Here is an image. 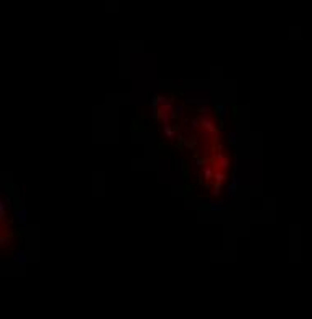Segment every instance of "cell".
Returning <instances> with one entry per match:
<instances>
[{
  "label": "cell",
  "instance_id": "6da1fadb",
  "mask_svg": "<svg viewBox=\"0 0 312 319\" xmlns=\"http://www.w3.org/2000/svg\"><path fill=\"white\" fill-rule=\"evenodd\" d=\"M214 173H215V168L212 166V164H207V166H204L201 171H199V178H201V183H209L210 179L214 181Z\"/></svg>",
  "mask_w": 312,
  "mask_h": 319
},
{
  "label": "cell",
  "instance_id": "30bf717a",
  "mask_svg": "<svg viewBox=\"0 0 312 319\" xmlns=\"http://www.w3.org/2000/svg\"><path fill=\"white\" fill-rule=\"evenodd\" d=\"M230 143H232V145L237 143V133H230Z\"/></svg>",
  "mask_w": 312,
  "mask_h": 319
},
{
  "label": "cell",
  "instance_id": "8992f818",
  "mask_svg": "<svg viewBox=\"0 0 312 319\" xmlns=\"http://www.w3.org/2000/svg\"><path fill=\"white\" fill-rule=\"evenodd\" d=\"M17 216H18V220H20V222H22V224L26 220V211H25V209H18V212H17Z\"/></svg>",
  "mask_w": 312,
  "mask_h": 319
},
{
  "label": "cell",
  "instance_id": "5b68a950",
  "mask_svg": "<svg viewBox=\"0 0 312 319\" xmlns=\"http://www.w3.org/2000/svg\"><path fill=\"white\" fill-rule=\"evenodd\" d=\"M222 186H223L222 183H215V181H212V194L215 196V198L220 194V189H222Z\"/></svg>",
  "mask_w": 312,
  "mask_h": 319
},
{
  "label": "cell",
  "instance_id": "7a4b0ae2",
  "mask_svg": "<svg viewBox=\"0 0 312 319\" xmlns=\"http://www.w3.org/2000/svg\"><path fill=\"white\" fill-rule=\"evenodd\" d=\"M214 181L223 184L227 181V173L225 171H220V170H215V173H214Z\"/></svg>",
  "mask_w": 312,
  "mask_h": 319
},
{
  "label": "cell",
  "instance_id": "277c9868",
  "mask_svg": "<svg viewBox=\"0 0 312 319\" xmlns=\"http://www.w3.org/2000/svg\"><path fill=\"white\" fill-rule=\"evenodd\" d=\"M199 115H202V117H210V115H212V110H210V107H207V106H202V107H199Z\"/></svg>",
  "mask_w": 312,
  "mask_h": 319
},
{
  "label": "cell",
  "instance_id": "3957f363",
  "mask_svg": "<svg viewBox=\"0 0 312 319\" xmlns=\"http://www.w3.org/2000/svg\"><path fill=\"white\" fill-rule=\"evenodd\" d=\"M197 146V140L194 138L192 135H189V136H186V142H184V148H187V150H192V148H195Z\"/></svg>",
  "mask_w": 312,
  "mask_h": 319
},
{
  "label": "cell",
  "instance_id": "9c48e42d",
  "mask_svg": "<svg viewBox=\"0 0 312 319\" xmlns=\"http://www.w3.org/2000/svg\"><path fill=\"white\" fill-rule=\"evenodd\" d=\"M222 207V202H212V204H210V209H220Z\"/></svg>",
  "mask_w": 312,
  "mask_h": 319
},
{
  "label": "cell",
  "instance_id": "ba28073f",
  "mask_svg": "<svg viewBox=\"0 0 312 319\" xmlns=\"http://www.w3.org/2000/svg\"><path fill=\"white\" fill-rule=\"evenodd\" d=\"M229 192H230V194H235V192H237V183L230 184V186H229Z\"/></svg>",
  "mask_w": 312,
  "mask_h": 319
},
{
  "label": "cell",
  "instance_id": "52a82bcc",
  "mask_svg": "<svg viewBox=\"0 0 312 319\" xmlns=\"http://www.w3.org/2000/svg\"><path fill=\"white\" fill-rule=\"evenodd\" d=\"M215 110H217V114H220L222 117L225 115V106H222V104H220V106H217V107H215Z\"/></svg>",
  "mask_w": 312,
  "mask_h": 319
}]
</instances>
